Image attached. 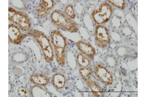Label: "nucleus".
I'll return each instance as SVG.
<instances>
[{"instance_id": "f3484780", "label": "nucleus", "mask_w": 146, "mask_h": 97, "mask_svg": "<svg viewBox=\"0 0 146 97\" xmlns=\"http://www.w3.org/2000/svg\"><path fill=\"white\" fill-rule=\"evenodd\" d=\"M93 69L90 66L85 67H80L79 74L83 81H85L91 78V76L93 74Z\"/></svg>"}, {"instance_id": "9b49d317", "label": "nucleus", "mask_w": 146, "mask_h": 97, "mask_svg": "<svg viewBox=\"0 0 146 97\" xmlns=\"http://www.w3.org/2000/svg\"><path fill=\"white\" fill-rule=\"evenodd\" d=\"M51 82L54 88L57 90H62L66 84L67 78L62 73H55L52 76Z\"/></svg>"}, {"instance_id": "f03ea898", "label": "nucleus", "mask_w": 146, "mask_h": 97, "mask_svg": "<svg viewBox=\"0 0 146 97\" xmlns=\"http://www.w3.org/2000/svg\"><path fill=\"white\" fill-rule=\"evenodd\" d=\"M30 35L40 46L43 57L47 63H51L55 57L53 47L50 39L42 32L37 29L32 30Z\"/></svg>"}, {"instance_id": "ddd939ff", "label": "nucleus", "mask_w": 146, "mask_h": 97, "mask_svg": "<svg viewBox=\"0 0 146 97\" xmlns=\"http://www.w3.org/2000/svg\"><path fill=\"white\" fill-rule=\"evenodd\" d=\"M86 86L90 89L93 97H104L105 94L102 87L91 78L85 81Z\"/></svg>"}, {"instance_id": "6ab92c4d", "label": "nucleus", "mask_w": 146, "mask_h": 97, "mask_svg": "<svg viewBox=\"0 0 146 97\" xmlns=\"http://www.w3.org/2000/svg\"><path fill=\"white\" fill-rule=\"evenodd\" d=\"M18 96L20 97H31L30 89H28L25 86L21 85L19 86L17 90Z\"/></svg>"}, {"instance_id": "1a4fd4ad", "label": "nucleus", "mask_w": 146, "mask_h": 97, "mask_svg": "<svg viewBox=\"0 0 146 97\" xmlns=\"http://www.w3.org/2000/svg\"><path fill=\"white\" fill-rule=\"evenodd\" d=\"M76 45L80 52L91 59L94 58L96 55V49L91 44L87 41L80 40L76 42Z\"/></svg>"}, {"instance_id": "6e6552de", "label": "nucleus", "mask_w": 146, "mask_h": 97, "mask_svg": "<svg viewBox=\"0 0 146 97\" xmlns=\"http://www.w3.org/2000/svg\"><path fill=\"white\" fill-rule=\"evenodd\" d=\"M50 38L53 47L67 49V40L59 30H52L50 33Z\"/></svg>"}, {"instance_id": "39448f33", "label": "nucleus", "mask_w": 146, "mask_h": 97, "mask_svg": "<svg viewBox=\"0 0 146 97\" xmlns=\"http://www.w3.org/2000/svg\"><path fill=\"white\" fill-rule=\"evenodd\" d=\"M95 43L98 48L105 49L111 42V36L108 28L103 25H97L95 27Z\"/></svg>"}, {"instance_id": "a211bd4d", "label": "nucleus", "mask_w": 146, "mask_h": 97, "mask_svg": "<svg viewBox=\"0 0 146 97\" xmlns=\"http://www.w3.org/2000/svg\"><path fill=\"white\" fill-rule=\"evenodd\" d=\"M63 12L67 16L72 20L75 19L76 17V14L74 7L71 3H69L64 7Z\"/></svg>"}, {"instance_id": "0eeeda50", "label": "nucleus", "mask_w": 146, "mask_h": 97, "mask_svg": "<svg viewBox=\"0 0 146 97\" xmlns=\"http://www.w3.org/2000/svg\"><path fill=\"white\" fill-rule=\"evenodd\" d=\"M17 25L11 23L9 25V41L15 45H19L25 38L26 35Z\"/></svg>"}, {"instance_id": "aec40b11", "label": "nucleus", "mask_w": 146, "mask_h": 97, "mask_svg": "<svg viewBox=\"0 0 146 97\" xmlns=\"http://www.w3.org/2000/svg\"><path fill=\"white\" fill-rule=\"evenodd\" d=\"M108 3L121 10H124L126 7V1L125 0H109Z\"/></svg>"}, {"instance_id": "2eb2a0df", "label": "nucleus", "mask_w": 146, "mask_h": 97, "mask_svg": "<svg viewBox=\"0 0 146 97\" xmlns=\"http://www.w3.org/2000/svg\"><path fill=\"white\" fill-rule=\"evenodd\" d=\"M53 47L56 63L60 67H63L66 64L67 49L55 47Z\"/></svg>"}, {"instance_id": "9d476101", "label": "nucleus", "mask_w": 146, "mask_h": 97, "mask_svg": "<svg viewBox=\"0 0 146 97\" xmlns=\"http://www.w3.org/2000/svg\"><path fill=\"white\" fill-rule=\"evenodd\" d=\"M55 2L53 0H42L36 7V12L40 16H48L54 8Z\"/></svg>"}, {"instance_id": "20e7f679", "label": "nucleus", "mask_w": 146, "mask_h": 97, "mask_svg": "<svg viewBox=\"0 0 146 97\" xmlns=\"http://www.w3.org/2000/svg\"><path fill=\"white\" fill-rule=\"evenodd\" d=\"M113 14L112 6L108 2H103L100 5L98 9H94L92 11V18L97 24L103 25L109 21Z\"/></svg>"}, {"instance_id": "7ed1b4c3", "label": "nucleus", "mask_w": 146, "mask_h": 97, "mask_svg": "<svg viewBox=\"0 0 146 97\" xmlns=\"http://www.w3.org/2000/svg\"><path fill=\"white\" fill-rule=\"evenodd\" d=\"M9 19L17 25L23 33L28 34L31 28V21L26 13L15 8H9Z\"/></svg>"}, {"instance_id": "f257e3e1", "label": "nucleus", "mask_w": 146, "mask_h": 97, "mask_svg": "<svg viewBox=\"0 0 146 97\" xmlns=\"http://www.w3.org/2000/svg\"><path fill=\"white\" fill-rule=\"evenodd\" d=\"M50 21L58 28L71 33H78L79 27L78 23L59 9H55L50 14Z\"/></svg>"}, {"instance_id": "dca6fc26", "label": "nucleus", "mask_w": 146, "mask_h": 97, "mask_svg": "<svg viewBox=\"0 0 146 97\" xmlns=\"http://www.w3.org/2000/svg\"><path fill=\"white\" fill-rule=\"evenodd\" d=\"M76 61L80 67H89L92 64L91 59L80 52L76 54Z\"/></svg>"}, {"instance_id": "423d86ee", "label": "nucleus", "mask_w": 146, "mask_h": 97, "mask_svg": "<svg viewBox=\"0 0 146 97\" xmlns=\"http://www.w3.org/2000/svg\"><path fill=\"white\" fill-rule=\"evenodd\" d=\"M93 69L95 77L103 85L110 86L113 84L114 79L113 74L104 65L96 64Z\"/></svg>"}, {"instance_id": "f8f14e48", "label": "nucleus", "mask_w": 146, "mask_h": 97, "mask_svg": "<svg viewBox=\"0 0 146 97\" xmlns=\"http://www.w3.org/2000/svg\"><path fill=\"white\" fill-rule=\"evenodd\" d=\"M29 82L32 84H36L42 86H47L50 79L44 74L40 73H33L31 74L29 78Z\"/></svg>"}, {"instance_id": "4468645a", "label": "nucleus", "mask_w": 146, "mask_h": 97, "mask_svg": "<svg viewBox=\"0 0 146 97\" xmlns=\"http://www.w3.org/2000/svg\"><path fill=\"white\" fill-rule=\"evenodd\" d=\"M43 86L34 84L30 88V93L32 97H51V94Z\"/></svg>"}]
</instances>
